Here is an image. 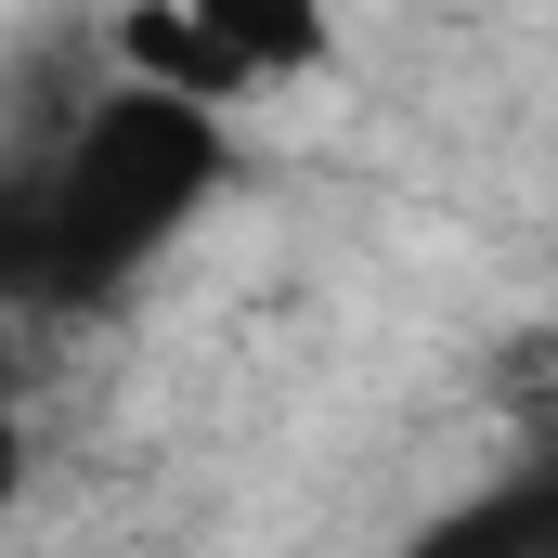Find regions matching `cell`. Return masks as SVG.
Segmentation results:
<instances>
[{"mask_svg": "<svg viewBox=\"0 0 558 558\" xmlns=\"http://www.w3.org/2000/svg\"><path fill=\"white\" fill-rule=\"evenodd\" d=\"M118 65L169 78V92H208V105H260L286 78L338 65V0H131Z\"/></svg>", "mask_w": 558, "mask_h": 558, "instance_id": "cell-2", "label": "cell"}, {"mask_svg": "<svg viewBox=\"0 0 558 558\" xmlns=\"http://www.w3.org/2000/svg\"><path fill=\"white\" fill-rule=\"evenodd\" d=\"M234 182V105L169 92V78H92L52 131L0 143V312H105L131 299Z\"/></svg>", "mask_w": 558, "mask_h": 558, "instance_id": "cell-1", "label": "cell"}, {"mask_svg": "<svg viewBox=\"0 0 558 558\" xmlns=\"http://www.w3.org/2000/svg\"><path fill=\"white\" fill-rule=\"evenodd\" d=\"M26 481V390H13V312H0V507Z\"/></svg>", "mask_w": 558, "mask_h": 558, "instance_id": "cell-4", "label": "cell"}, {"mask_svg": "<svg viewBox=\"0 0 558 558\" xmlns=\"http://www.w3.org/2000/svg\"><path fill=\"white\" fill-rule=\"evenodd\" d=\"M428 546H481V558H558V428H533L468 507L428 520Z\"/></svg>", "mask_w": 558, "mask_h": 558, "instance_id": "cell-3", "label": "cell"}]
</instances>
